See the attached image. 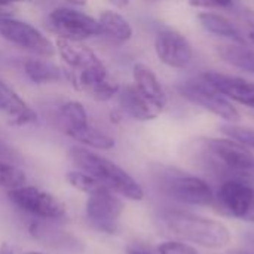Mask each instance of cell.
Segmentation results:
<instances>
[{
    "mask_svg": "<svg viewBox=\"0 0 254 254\" xmlns=\"http://www.w3.org/2000/svg\"><path fill=\"white\" fill-rule=\"evenodd\" d=\"M164 222L173 235L204 249L220 250L229 246L232 240L231 231L225 223L199 214L168 211L164 216Z\"/></svg>",
    "mask_w": 254,
    "mask_h": 254,
    "instance_id": "1",
    "label": "cell"
},
{
    "mask_svg": "<svg viewBox=\"0 0 254 254\" xmlns=\"http://www.w3.org/2000/svg\"><path fill=\"white\" fill-rule=\"evenodd\" d=\"M70 158L82 171L94 176L115 193L131 201H141L144 198V190L138 182L113 161L85 147H73Z\"/></svg>",
    "mask_w": 254,
    "mask_h": 254,
    "instance_id": "2",
    "label": "cell"
},
{
    "mask_svg": "<svg viewBox=\"0 0 254 254\" xmlns=\"http://www.w3.org/2000/svg\"><path fill=\"white\" fill-rule=\"evenodd\" d=\"M177 92L189 103L202 107L228 124H237L241 119V113L232 101L202 77L179 83Z\"/></svg>",
    "mask_w": 254,
    "mask_h": 254,
    "instance_id": "3",
    "label": "cell"
},
{
    "mask_svg": "<svg viewBox=\"0 0 254 254\" xmlns=\"http://www.w3.org/2000/svg\"><path fill=\"white\" fill-rule=\"evenodd\" d=\"M7 199L19 211L40 220L57 222L65 217L64 204L52 193L36 186H19L7 192Z\"/></svg>",
    "mask_w": 254,
    "mask_h": 254,
    "instance_id": "4",
    "label": "cell"
},
{
    "mask_svg": "<svg viewBox=\"0 0 254 254\" xmlns=\"http://www.w3.org/2000/svg\"><path fill=\"white\" fill-rule=\"evenodd\" d=\"M86 217L89 223L103 234H116L119 219L124 211V204L109 188H101L89 195L86 201Z\"/></svg>",
    "mask_w": 254,
    "mask_h": 254,
    "instance_id": "5",
    "label": "cell"
},
{
    "mask_svg": "<svg viewBox=\"0 0 254 254\" xmlns=\"http://www.w3.org/2000/svg\"><path fill=\"white\" fill-rule=\"evenodd\" d=\"M49 25L58 37L70 40L82 42L83 39L101 36V25L98 19L71 7L54 9L49 13Z\"/></svg>",
    "mask_w": 254,
    "mask_h": 254,
    "instance_id": "6",
    "label": "cell"
},
{
    "mask_svg": "<svg viewBox=\"0 0 254 254\" xmlns=\"http://www.w3.org/2000/svg\"><path fill=\"white\" fill-rule=\"evenodd\" d=\"M0 37L21 49L39 55H52L55 51L51 40L40 30L13 16L0 18Z\"/></svg>",
    "mask_w": 254,
    "mask_h": 254,
    "instance_id": "7",
    "label": "cell"
},
{
    "mask_svg": "<svg viewBox=\"0 0 254 254\" xmlns=\"http://www.w3.org/2000/svg\"><path fill=\"white\" fill-rule=\"evenodd\" d=\"M216 199L222 210L229 216L247 223H254L253 186L240 180H228L219 188Z\"/></svg>",
    "mask_w": 254,
    "mask_h": 254,
    "instance_id": "8",
    "label": "cell"
},
{
    "mask_svg": "<svg viewBox=\"0 0 254 254\" xmlns=\"http://www.w3.org/2000/svg\"><path fill=\"white\" fill-rule=\"evenodd\" d=\"M155 52L158 60L170 68L183 70L193 60V49L189 40L179 31L165 28L155 37Z\"/></svg>",
    "mask_w": 254,
    "mask_h": 254,
    "instance_id": "9",
    "label": "cell"
},
{
    "mask_svg": "<svg viewBox=\"0 0 254 254\" xmlns=\"http://www.w3.org/2000/svg\"><path fill=\"white\" fill-rule=\"evenodd\" d=\"M165 193L188 205H211L214 195L208 183L195 176H173L164 183Z\"/></svg>",
    "mask_w": 254,
    "mask_h": 254,
    "instance_id": "10",
    "label": "cell"
},
{
    "mask_svg": "<svg viewBox=\"0 0 254 254\" xmlns=\"http://www.w3.org/2000/svg\"><path fill=\"white\" fill-rule=\"evenodd\" d=\"M208 150L231 171L252 174L254 171L253 152L240 141L229 137H214L207 140Z\"/></svg>",
    "mask_w": 254,
    "mask_h": 254,
    "instance_id": "11",
    "label": "cell"
},
{
    "mask_svg": "<svg viewBox=\"0 0 254 254\" xmlns=\"http://www.w3.org/2000/svg\"><path fill=\"white\" fill-rule=\"evenodd\" d=\"M201 77L211 83L231 101L254 109V82L219 71H205L201 74Z\"/></svg>",
    "mask_w": 254,
    "mask_h": 254,
    "instance_id": "12",
    "label": "cell"
},
{
    "mask_svg": "<svg viewBox=\"0 0 254 254\" xmlns=\"http://www.w3.org/2000/svg\"><path fill=\"white\" fill-rule=\"evenodd\" d=\"M0 118L12 127L37 122V113L4 82L0 80Z\"/></svg>",
    "mask_w": 254,
    "mask_h": 254,
    "instance_id": "13",
    "label": "cell"
},
{
    "mask_svg": "<svg viewBox=\"0 0 254 254\" xmlns=\"http://www.w3.org/2000/svg\"><path fill=\"white\" fill-rule=\"evenodd\" d=\"M118 100H119L121 110L129 118L140 122L153 121L164 110L155 103H152L147 97H144L134 83L121 88L118 92Z\"/></svg>",
    "mask_w": 254,
    "mask_h": 254,
    "instance_id": "14",
    "label": "cell"
},
{
    "mask_svg": "<svg viewBox=\"0 0 254 254\" xmlns=\"http://www.w3.org/2000/svg\"><path fill=\"white\" fill-rule=\"evenodd\" d=\"M132 79L134 85L138 88V91L147 97L152 103L164 109L167 106V94L164 91V86L161 80L158 79L156 73L146 64L137 63L132 67Z\"/></svg>",
    "mask_w": 254,
    "mask_h": 254,
    "instance_id": "15",
    "label": "cell"
},
{
    "mask_svg": "<svg viewBox=\"0 0 254 254\" xmlns=\"http://www.w3.org/2000/svg\"><path fill=\"white\" fill-rule=\"evenodd\" d=\"M216 52L231 67L254 74V48L252 46L243 42H226L217 45Z\"/></svg>",
    "mask_w": 254,
    "mask_h": 254,
    "instance_id": "16",
    "label": "cell"
},
{
    "mask_svg": "<svg viewBox=\"0 0 254 254\" xmlns=\"http://www.w3.org/2000/svg\"><path fill=\"white\" fill-rule=\"evenodd\" d=\"M25 76L36 85H48L57 83L61 80H68L70 74L60 65L46 61V60H36L30 58L24 64Z\"/></svg>",
    "mask_w": 254,
    "mask_h": 254,
    "instance_id": "17",
    "label": "cell"
},
{
    "mask_svg": "<svg viewBox=\"0 0 254 254\" xmlns=\"http://www.w3.org/2000/svg\"><path fill=\"white\" fill-rule=\"evenodd\" d=\"M98 22L101 25V36H106L116 43H127L134 34L132 25L119 12L104 10L101 12Z\"/></svg>",
    "mask_w": 254,
    "mask_h": 254,
    "instance_id": "18",
    "label": "cell"
},
{
    "mask_svg": "<svg viewBox=\"0 0 254 254\" xmlns=\"http://www.w3.org/2000/svg\"><path fill=\"white\" fill-rule=\"evenodd\" d=\"M198 21L201 27L208 31L210 34H214L217 37L226 39L229 42H243V36L240 30L223 15L216 12H201L198 13Z\"/></svg>",
    "mask_w": 254,
    "mask_h": 254,
    "instance_id": "19",
    "label": "cell"
},
{
    "mask_svg": "<svg viewBox=\"0 0 254 254\" xmlns=\"http://www.w3.org/2000/svg\"><path fill=\"white\" fill-rule=\"evenodd\" d=\"M60 124L63 131L70 135L71 132L89 125L88 113L79 101H67L60 110Z\"/></svg>",
    "mask_w": 254,
    "mask_h": 254,
    "instance_id": "20",
    "label": "cell"
},
{
    "mask_svg": "<svg viewBox=\"0 0 254 254\" xmlns=\"http://www.w3.org/2000/svg\"><path fill=\"white\" fill-rule=\"evenodd\" d=\"M70 138L82 143L83 146L92 147V149H101V150H109L115 147V138L110 137L109 134H104L103 131L86 125L68 135Z\"/></svg>",
    "mask_w": 254,
    "mask_h": 254,
    "instance_id": "21",
    "label": "cell"
},
{
    "mask_svg": "<svg viewBox=\"0 0 254 254\" xmlns=\"http://www.w3.org/2000/svg\"><path fill=\"white\" fill-rule=\"evenodd\" d=\"M65 179H67V182H68V185L71 188H74L79 192L88 193V195H91L95 190L104 188V185L100 180H97L94 176H91V174H88V173H85L82 170L80 171H68L65 174Z\"/></svg>",
    "mask_w": 254,
    "mask_h": 254,
    "instance_id": "22",
    "label": "cell"
},
{
    "mask_svg": "<svg viewBox=\"0 0 254 254\" xmlns=\"http://www.w3.org/2000/svg\"><path fill=\"white\" fill-rule=\"evenodd\" d=\"M25 182H27V176L21 168L0 161V188L10 190L25 185Z\"/></svg>",
    "mask_w": 254,
    "mask_h": 254,
    "instance_id": "23",
    "label": "cell"
},
{
    "mask_svg": "<svg viewBox=\"0 0 254 254\" xmlns=\"http://www.w3.org/2000/svg\"><path fill=\"white\" fill-rule=\"evenodd\" d=\"M222 132L229 137L234 138L237 141H240L241 144H244L249 149H254V129L253 128H246V127H238L235 124H228L222 127Z\"/></svg>",
    "mask_w": 254,
    "mask_h": 254,
    "instance_id": "24",
    "label": "cell"
},
{
    "mask_svg": "<svg viewBox=\"0 0 254 254\" xmlns=\"http://www.w3.org/2000/svg\"><path fill=\"white\" fill-rule=\"evenodd\" d=\"M119 89H121L119 83H116L115 80H110V79L107 77L106 80H103V82H100L98 85H95V86L88 92V95H91V97H92L94 100H97V101H107V100H110L112 97L118 95Z\"/></svg>",
    "mask_w": 254,
    "mask_h": 254,
    "instance_id": "25",
    "label": "cell"
},
{
    "mask_svg": "<svg viewBox=\"0 0 254 254\" xmlns=\"http://www.w3.org/2000/svg\"><path fill=\"white\" fill-rule=\"evenodd\" d=\"M158 253L159 254H198V252L186 244V243H180V241H165L161 243L158 246Z\"/></svg>",
    "mask_w": 254,
    "mask_h": 254,
    "instance_id": "26",
    "label": "cell"
},
{
    "mask_svg": "<svg viewBox=\"0 0 254 254\" xmlns=\"http://www.w3.org/2000/svg\"><path fill=\"white\" fill-rule=\"evenodd\" d=\"M190 6L201 9H226L231 7L234 0H188Z\"/></svg>",
    "mask_w": 254,
    "mask_h": 254,
    "instance_id": "27",
    "label": "cell"
},
{
    "mask_svg": "<svg viewBox=\"0 0 254 254\" xmlns=\"http://www.w3.org/2000/svg\"><path fill=\"white\" fill-rule=\"evenodd\" d=\"M244 18H246L247 24L252 27V30H250V33H249V39H250V42L254 45V10L247 9V10L244 12Z\"/></svg>",
    "mask_w": 254,
    "mask_h": 254,
    "instance_id": "28",
    "label": "cell"
},
{
    "mask_svg": "<svg viewBox=\"0 0 254 254\" xmlns=\"http://www.w3.org/2000/svg\"><path fill=\"white\" fill-rule=\"evenodd\" d=\"M15 12V7L10 4V3H4V1H0V18H7V16H12Z\"/></svg>",
    "mask_w": 254,
    "mask_h": 254,
    "instance_id": "29",
    "label": "cell"
},
{
    "mask_svg": "<svg viewBox=\"0 0 254 254\" xmlns=\"http://www.w3.org/2000/svg\"><path fill=\"white\" fill-rule=\"evenodd\" d=\"M0 254H18L15 252V249L13 247H9V246H3L1 249H0Z\"/></svg>",
    "mask_w": 254,
    "mask_h": 254,
    "instance_id": "30",
    "label": "cell"
},
{
    "mask_svg": "<svg viewBox=\"0 0 254 254\" xmlns=\"http://www.w3.org/2000/svg\"><path fill=\"white\" fill-rule=\"evenodd\" d=\"M112 4H115V6H118V7H125V6H128V3H129V0H109Z\"/></svg>",
    "mask_w": 254,
    "mask_h": 254,
    "instance_id": "31",
    "label": "cell"
},
{
    "mask_svg": "<svg viewBox=\"0 0 254 254\" xmlns=\"http://www.w3.org/2000/svg\"><path fill=\"white\" fill-rule=\"evenodd\" d=\"M129 254H153V253H147V252H141V250H129Z\"/></svg>",
    "mask_w": 254,
    "mask_h": 254,
    "instance_id": "32",
    "label": "cell"
},
{
    "mask_svg": "<svg viewBox=\"0 0 254 254\" xmlns=\"http://www.w3.org/2000/svg\"><path fill=\"white\" fill-rule=\"evenodd\" d=\"M0 1H4V3H16V1H24V0H0Z\"/></svg>",
    "mask_w": 254,
    "mask_h": 254,
    "instance_id": "33",
    "label": "cell"
},
{
    "mask_svg": "<svg viewBox=\"0 0 254 254\" xmlns=\"http://www.w3.org/2000/svg\"><path fill=\"white\" fill-rule=\"evenodd\" d=\"M27 254H45V253H39V252H28Z\"/></svg>",
    "mask_w": 254,
    "mask_h": 254,
    "instance_id": "34",
    "label": "cell"
}]
</instances>
